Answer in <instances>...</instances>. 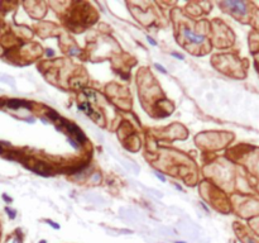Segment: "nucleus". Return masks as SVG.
Wrapping results in <instances>:
<instances>
[{
	"mask_svg": "<svg viewBox=\"0 0 259 243\" xmlns=\"http://www.w3.org/2000/svg\"><path fill=\"white\" fill-rule=\"evenodd\" d=\"M184 34L186 35V37L189 38V39L191 40V42H194V43H201L202 42V37H201V35L195 34L194 32H191V30L187 29V28L184 30Z\"/></svg>",
	"mask_w": 259,
	"mask_h": 243,
	"instance_id": "f257e3e1",
	"label": "nucleus"
},
{
	"mask_svg": "<svg viewBox=\"0 0 259 243\" xmlns=\"http://www.w3.org/2000/svg\"><path fill=\"white\" fill-rule=\"evenodd\" d=\"M156 68H158L159 71H161L162 73H167V71H166V68L163 67V66H161V65H158V63H156Z\"/></svg>",
	"mask_w": 259,
	"mask_h": 243,
	"instance_id": "f03ea898",
	"label": "nucleus"
},
{
	"mask_svg": "<svg viewBox=\"0 0 259 243\" xmlns=\"http://www.w3.org/2000/svg\"><path fill=\"white\" fill-rule=\"evenodd\" d=\"M154 174H156V176L158 177L159 180H162V181H163V182H166V179H164V176H163V175H159L158 172H154Z\"/></svg>",
	"mask_w": 259,
	"mask_h": 243,
	"instance_id": "7ed1b4c3",
	"label": "nucleus"
},
{
	"mask_svg": "<svg viewBox=\"0 0 259 243\" xmlns=\"http://www.w3.org/2000/svg\"><path fill=\"white\" fill-rule=\"evenodd\" d=\"M85 94L88 96H90V98H94V91H91V90H85Z\"/></svg>",
	"mask_w": 259,
	"mask_h": 243,
	"instance_id": "20e7f679",
	"label": "nucleus"
},
{
	"mask_svg": "<svg viewBox=\"0 0 259 243\" xmlns=\"http://www.w3.org/2000/svg\"><path fill=\"white\" fill-rule=\"evenodd\" d=\"M172 56H175V57L180 58V60H184V56H181V55H177V53H172Z\"/></svg>",
	"mask_w": 259,
	"mask_h": 243,
	"instance_id": "39448f33",
	"label": "nucleus"
},
{
	"mask_svg": "<svg viewBox=\"0 0 259 243\" xmlns=\"http://www.w3.org/2000/svg\"><path fill=\"white\" fill-rule=\"evenodd\" d=\"M147 39H148V42H149V43H152V45H153V46H156V45H157V43H156V42H154V40H153V39H152V38H151V37H147Z\"/></svg>",
	"mask_w": 259,
	"mask_h": 243,
	"instance_id": "423d86ee",
	"label": "nucleus"
},
{
	"mask_svg": "<svg viewBox=\"0 0 259 243\" xmlns=\"http://www.w3.org/2000/svg\"><path fill=\"white\" fill-rule=\"evenodd\" d=\"M0 237H2V227H0Z\"/></svg>",
	"mask_w": 259,
	"mask_h": 243,
	"instance_id": "0eeeda50",
	"label": "nucleus"
}]
</instances>
